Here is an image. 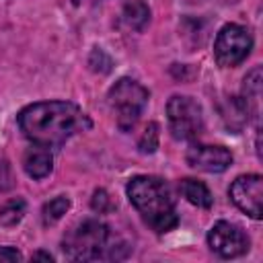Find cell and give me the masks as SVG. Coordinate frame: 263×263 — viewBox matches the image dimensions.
Returning a JSON list of instances; mask_svg holds the SVG:
<instances>
[{
    "instance_id": "obj_1",
    "label": "cell",
    "mask_w": 263,
    "mask_h": 263,
    "mask_svg": "<svg viewBox=\"0 0 263 263\" xmlns=\"http://www.w3.org/2000/svg\"><path fill=\"white\" fill-rule=\"evenodd\" d=\"M16 123L29 142L45 148L62 146L92 125L88 115L70 101H39L27 105L21 109Z\"/></svg>"
},
{
    "instance_id": "obj_2",
    "label": "cell",
    "mask_w": 263,
    "mask_h": 263,
    "mask_svg": "<svg viewBox=\"0 0 263 263\" xmlns=\"http://www.w3.org/2000/svg\"><path fill=\"white\" fill-rule=\"evenodd\" d=\"M125 193H127L132 205L142 216V220L154 232L164 234L179 224L173 191L160 177L138 175V177L129 179Z\"/></svg>"
},
{
    "instance_id": "obj_3",
    "label": "cell",
    "mask_w": 263,
    "mask_h": 263,
    "mask_svg": "<svg viewBox=\"0 0 263 263\" xmlns=\"http://www.w3.org/2000/svg\"><path fill=\"white\" fill-rule=\"evenodd\" d=\"M62 251L72 261H117L127 257L129 247L105 222L84 220L66 232Z\"/></svg>"
},
{
    "instance_id": "obj_4",
    "label": "cell",
    "mask_w": 263,
    "mask_h": 263,
    "mask_svg": "<svg viewBox=\"0 0 263 263\" xmlns=\"http://www.w3.org/2000/svg\"><path fill=\"white\" fill-rule=\"evenodd\" d=\"M150 92L132 78H119L107 92V103L117 119L119 129H132L148 105Z\"/></svg>"
},
{
    "instance_id": "obj_5",
    "label": "cell",
    "mask_w": 263,
    "mask_h": 263,
    "mask_svg": "<svg viewBox=\"0 0 263 263\" xmlns=\"http://www.w3.org/2000/svg\"><path fill=\"white\" fill-rule=\"evenodd\" d=\"M168 129L175 140H195L203 132V113L201 105L187 95H175L166 103Z\"/></svg>"
},
{
    "instance_id": "obj_6",
    "label": "cell",
    "mask_w": 263,
    "mask_h": 263,
    "mask_svg": "<svg viewBox=\"0 0 263 263\" xmlns=\"http://www.w3.org/2000/svg\"><path fill=\"white\" fill-rule=\"evenodd\" d=\"M253 37L242 25L230 23L220 29L214 41V58L222 68H234L251 53Z\"/></svg>"
},
{
    "instance_id": "obj_7",
    "label": "cell",
    "mask_w": 263,
    "mask_h": 263,
    "mask_svg": "<svg viewBox=\"0 0 263 263\" xmlns=\"http://www.w3.org/2000/svg\"><path fill=\"white\" fill-rule=\"evenodd\" d=\"M208 245L216 255H220L224 259H232V257H238L249 251V236L245 234V230L240 226L220 220L210 228Z\"/></svg>"
},
{
    "instance_id": "obj_8",
    "label": "cell",
    "mask_w": 263,
    "mask_h": 263,
    "mask_svg": "<svg viewBox=\"0 0 263 263\" xmlns=\"http://www.w3.org/2000/svg\"><path fill=\"white\" fill-rule=\"evenodd\" d=\"M228 195L240 212H245L253 220H261V216H263V210H261L263 179H261V175H240V177H236L232 181L230 189H228Z\"/></svg>"
},
{
    "instance_id": "obj_9",
    "label": "cell",
    "mask_w": 263,
    "mask_h": 263,
    "mask_svg": "<svg viewBox=\"0 0 263 263\" xmlns=\"http://www.w3.org/2000/svg\"><path fill=\"white\" fill-rule=\"evenodd\" d=\"M189 166L203 171V173H222L232 164V154L224 146H210V144H193L187 150Z\"/></svg>"
},
{
    "instance_id": "obj_10",
    "label": "cell",
    "mask_w": 263,
    "mask_h": 263,
    "mask_svg": "<svg viewBox=\"0 0 263 263\" xmlns=\"http://www.w3.org/2000/svg\"><path fill=\"white\" fill-rule=\"evenodd\" d=\"M23 168L31 179H43L51 173L53 168V156L49 152V148L45 146H37L33 144L23 158Z\"/></svg>"
},
{
    "instance_id": "obj_11",
    "label": "cell",
    "mask_w": 263,
    "mask_h": 263,
    "mask_svg": "<svg viewBox=\"0 0 263 263\" xmlns=\"http://www.w3.org/2000/svg\"><path fill=\"white\" fill-rule=\"evenodd\" d=\"M179 189H181L183 197L189 203H193L197 208H203V210L212 208V201H214L212 199V193H210V189L201 181H197V179H183L181 185H179Z\"/></svg>"
},
{
    "instance_id": "obj_12",
    "label": "cell",
    "mask_w": 263,
    "mask_h": 263,
    "mask_svg": "<svg viewBox=\"0 0 263 263\" xmlns=\"http://www.w3.org/2000/svg\"><path fill=\"white\" fill-rule=\"evenodd\" d=\"M123 21H125V25H127L129 29L142 31V29L148 25V21H150V8H148L144 2H140V0L129 2V4H125V8H123Z\"/></svg>"
},
{
    "instance_id": "obj_13",
    "label": "cell",
    "mask_w": 263,
    "mask_h": 263,
    "mask_svg": "<svg viewBox=\"0 0 263 263\" xmlns=\"http://www.w3.org/2000/svg\"><path fill=\"white\" fill-rule=\"evenodd\" d=\"M70 210V199L66 195H58L53 199H49L43 210H41V220L45 226H53L55 222H60L64 218V214Z\"/></svg>"
},
{
    "instance_id": "obj_14",
    "label": "cell",
    "mask_w": 263,
    "mask_h": 263,
    "mask_svg": "<svg viewBox=\"0 0 263 263\" xmlns=\"http://www.w3.org/2000/svg\"><path fill=\"white\" fill-rule=\"evenodd\" d=\"M25 199L16 197V199H10L6 201L2 208H0V224L4 226H14L21 222V218L25 216Z\"/></svg>"
},
{
    "instance_id": "obj_15",
    "label": "cell",
    "mask_w": 263,
    "mask_h": 263,
    "mask_svg": "<svg viewBox=\"0 0 263 263\" xmlns=\"http://www.w3.org/2000/svg\"><path fill=\"white\" fill-rule=\"evenodd\" d=\"M261 97V68H253L247 76H245V101L257 103Z\"/></svg>"
},
{
    "instance_id": "obj_16",
    "label": "cell",
    "mask_w": 263,
    "mask_h": 263,
    "mask_svg": "<svg viewBox=\"0 0 263 263\" xmlns=\"http://www.w3.org/2000/svg\"><path fill=\"white\" fill-rule=\"evenodd\" d=\"M138 148H140V152H144V154H152V152L158 148V123L150 121V123L144 127L142 136H140V140H138Z\"/></svg>"
},
{
    "instance_id": "obj_17",
    "label": "cell",
    "mask_w": 263,
    "mask_h": 263,
    "mask_svg": "<svg viewBox=\"0 0 263 263\" xmlns=\"http://www.w3.org/2000/svg\"><path fill=\"white\" fill-rule=\"evenodd\" d=\"M88 66H90L95 72L107 74V72L111 70V58H109L103 49H92V51H90V58H88Z\"/></svg>"
},
{
    "instance_id": "obj_18",
    "label": "cell",
    "mask_w": 263,
    "mask_h": 263,
    "mask_svg": "<svg viewBox=\"0 0 263 263\" xmlns=\"http://www.w3.org/2000/svg\"><path fill=\"white\" fill-rule=\"evenodd\" d=\"M90 205H92V210L99 212V214H101V212H107V210H109V195H107V191H103V189L95 191Z\"/></svg>"
},
{
    "instance_id": "obj_19",
    "label": "cell",
    "mask_w": 263,
    "mask_h": 263,
    "mask_svg": "<svg viewBox=\"0 0 263 263\" xmlns=\"http://www.w3.org/2000/svg\"><path fill=\"white\" fill-rule=\"evenodd\" d=\"M12 185V175H10V166L6 160H0V189H8Z\"/></svg>"
},
{
    "instance_id": "obj_20",
    "label": "cell",
    "mask_w": 263,
    "mask_h": 263,
    "mask_svg": "<svg viewBox=\"0 0 263 263\" xmlns=\"http://www.w3.org/2000/svg\"><path fill=\"white\" fill-rule=\"evenodd\" d=\"M0 261H23V255L14 247H0Z\"/></svg>"
},
{
    "instance_id": "obj_21",
    "label": "cell",
    "mask_w": 263,
    "mask_h": 263,
    "mask_svg": "<svg viewBox=\"0 0 263 263\" xmlns=\"http://www.w3.org/2000/svg\"><path fill=\"white\" fill-rule=\"evenodd\" d=\"M31 259H33V261H37V259H45V261H53V257H51L49 253H41V251H39V253H35V255L31 257Z\"/></svg>"
},
{
    "instance_id": "obj_22",
    "label": "cell",
    "mask_w": 263,
    "mask_h": 263,
    "mask_svg": "<svg viewBox=\"0 0 263 263\" xmlns=\"http://www.w3.org/2000/svg\"><path fill=\"white\" fill-rule=\"evenodd\" d=\"M72 2H74V4H76V6H78V4H80V0H72Z\"/></svg>"
}]
</instances>
